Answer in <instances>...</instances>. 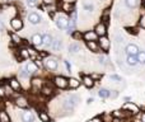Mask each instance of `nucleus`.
<instances>
[{
    "label": "nucleus",
    "instance_id": "39448f33",
    "mask_svg": "<svg viewBox=\"0 0 145 122\" xmlns=\"http://www.w3.org/2000/svg\"><path fill=\"white\" fill-rule=\"evenodd\" d=\"M98 43H99L101 50L105 51V52H107V51L111 48V41L108 40L107 36H103V37L98 38Z\"/></svg>",
    "mask_w": 145,
    "mask_h": 122
},
{
    "label": "nucleus",
    "instance_id": "c756f323",
    "mask_svg": "<svg viewBox=\"0 0 145 122\" xmlns=\"http://www.w3.org/2000/svg\"><path fill=\"white\" fill-rule=\"evenodd\" d=\"M136 57H138L139 64L145 65V51L140 50V51H139V53H138V55H136Z\"/></svg>",
    "mask_w": 145,
    "mask_h": 122
},
{
    "label": "nucleus",
    "instance_id": "37998d69",
    "mask_svg": "<svg viewBox=\"0 0 145 122\" xmlns=\"http://www.w3.org/2000/svg\"><path fill=\"white\" fill-rule=\"evenodd\" d=\"M64 10H65V12H74V9H71V5L68 4V3L64 4Z\"/></svg>",
    "mask_w": 145,
    "mask_h": 122
},
{
    "label": "nucleus",
    "instance_id": "aec40b11",
    "mask_svg": "<svg viewBox=\"0 0 145 122\" xmlns=\"http://www.w3.org/2000/svg\"><path fill=\"white\" fill-rule=\"evenodd\" d=\"M126 64H127L129 66H131V67L136 66V65L139 64V61H138V57H136V56H131V55H127V56H126Z\"/></svg>",
    "mask_w": 145,
    "mask_h": 122
},
{
    "label": "nucleus",
    "instance_id": "c9c22d12",
    "mask_svg": "<svg viewBox=\"0 0 145 122\" xmlns=\"http://www.w3.org/2000/svg\"><path fill=\"white\" fill-rule=\"evenodd\" d=\"M110 79L112 80V82H116V83L122 82V78H121L120 75H117V74H112V75H110Z\"/></svg>",
    "mask_w": 145,
    "mask_h": 122
},
{
    "label": "nucleus",
    "instance_id": "ea45409f",
    "mask_svg": "<svg viewBox=\"0 0 145 122\" xmlns=\"http://www.w3.org/2000/svg\"><path fill=\"white\" fill-rule=\"evenodd\" d=\"M38 4V0H27V5L29 8H33Z\"/></svg>",
    "mask_w": 145,
    "mask_h": 122
},
{
    "label": "nucleus",
    "instance_id": "393cba45",
    "mask_svg": "<svg viewBox=\"0 0 145 122\" xmlns=\"http://www.w3.org/2000/svg\"><path fill=\"white\" fill-rule=\"evenodd\" d=\"M38 117H40L41 122H51L50 115H48L47 112H45V111H41V112L38 113Z\"/></svg>",
    "mask_w": 145,
    "mask_h": 122
},
{
    "label": "nucleus",
    "instance_id": "7ed1b4c3",
    "mask_svg": "<svg viewBox=\"0 0 145 122\" xmlns=\"http://www.w3.org/2000/svg\"><path fill=\"white\" fill-rule=\"evenodd\" d=\"M122 110L127 111L130 115H134V116L140 113V108H139V106H136L135 103H133V102H126L125 104L122 106Z\"/></svg>",
    "mask_w": 145,
    "mask_h": 122
},
{
    "label": "nucleus",
    "instance_id": "e433bc0d",
    "mask_svg": "<svg viewBox=\"0 0 145 122\" xmlns=\"http://www.w3.org/2000/svg\"><path fill=\"white\" fill-rule=\"evenodd\" d=\"M84 9L87 10V12L92 13L93 10H94V5H93V4H90V3H84Z\"/></svg>",
    "mask_w": 145,
    "mask_h": 122
},
{
    "label": "nucleus",
    "instance_id": "c03bdc74",
    "mask_svg": "<svg viewBox=\"0 0 145 122\" xmlns=\"http://www.w3.org/2000/svg\"><path fill=\"white\" fill-rule=\"evenodd\" d=\"M7 95V92H5V87H1L0 85V98H4Z\"/></svg>",
    "mask_w": 145,
    "mask_h": 122
},
{
    "label": "nucleus",
    "instance_id": "6ab92c4d",
    "mask_svg": "<svg viewBox=\"0 0 145 122\" xmlns=\"http://www.w3.org/2000/svg\"><path fill=\"white\" fill-rule=\"evenodd\" d=\"M41 94H42L43 97H51V95L54 94L52 87H50V85H45V87H42V89H41Z\"/></svg>",
    "mask_w": 145,
    "mask_h": 122
},
{
    "label": "nucleus",
    "instance_id": "a18cd8bd",
    "mask_svg": "<svg viewBox=\"0 0 145 122\" xmlns=\"http://www.w3.org/2000/svg\"><path fill=\"white\" fill-rule=\"evenodd\" d=\"M5 92H7V95H12L14 89H13L12 87H5Z\"/></svg>",
    "mask_w": 145,
    "mask_h": 122
},
{
    "label": "nucleus",
    "instance_id": "c85d7f7f",
    "mask_svg": "<svg viewBox=\"0 0 145 122\" xmlns=\"http://www.w3.org/2000/svg\"><path fill=\"white\" fill-rule=\"evenodd\" d=\"M32 87L35 88V89H42V80L38 79V78H33L32 79Z\"/></svg>",
    "mask_w": 145,
    "mask_h": 122
},
{
    "label": "nucleus",
    "instance_id": "bb28decb",
    "mask_svg": "<svg viewBox=\"0 0 145 122\" xmlns=\"http://www.w3.org/2000/svg\"><path fill=\"white\" fill-rule=\"evenodd\" d=\"M80 50H82V47H80L79 43H71L69 46V52L70 53H78Z\"/></svg>",
    "mask_w": 145,
    "mask_h": 122
},
{
    "label": "nucleus",
    "instance_id": "3c124183",
    "mask_svg": "<svg viewBox=\"0 0 145 122\" xmlns=\"http://www.w3.org/2000/svg\"><path fill=\"white\" fill-rule=\"evenodd\" d=\"M87 103H88V104H90V103H93V98H89V99L87 100Z\"/></svg>",
    "mask_w": 145,
    "mask_h": 122
},
{
    "label": "nucleus",
    "instance_id": "9d476101",
    "mask_svg": "<svg viewBox=\"0 0 145 122\" xmlns=\"http://www.w3.org/2000/svg\"><path fill=\"white\" fill-rule=\"evenodd\" d=\"M83 38H84L85 42H89V41H98V35L94 32V29L93 31H87V32L83 35Z\"/></svg>",
    "mask_w": 145,
    "mask_h": 122
},
{
    "label": "nucleus",
    "instance_id": "603ef678",
    "mask_svg": "<svg viewBox=\"0 0 145 122\" xmlns=\"http://www.w3.org/2000/svg\"><path fill=\"white\" fill-rule=\"evenodd\" d=\"M123 99H125V102H129V100H130L131 98H130V97H125V98H123Z\"/></svg>",
    "mask_w": 145,
    "mask_h": 122
},
{
    "label": "nucleus",
    "instance_id": "2f4dec72",
    "mask_svg": "<svg viewBox=\"0 0 145 122\" xmlns=\"http://www.w3.org/2000/svg\"><path fill=\"white\" fill-rule=\"evenodd\" d=\"M25 67H27L28 72H29V74H31V75H32V74H33V72L38 71V67H37V66H36V64H35V62H32V64H28V65H27V66H25Z\"/></svg>",
    "mask_w": 145,
    "mask_h": 122
},
{
    "label": "nucleus",
    "instance_id": "f8f14e48",
    "mask_svg": "<svg viewBox=\"0 0 145 122\" xmlns=\"http://www.w3.org/2000/svg\"><path fill=\"white\" fill-rule=\"evenodd\" d=\"M10 24H12V28H13L14 31H20V29L23 28V22H22V19H20V18H18V17L13 18L12 22H10Z\"/></svg>",
    "mask_w": 145,
    "mask_h": 122
},
{
    "label": "nucleus",
    "instance_id": "f3484780",
    "mask_svg": "<svg viewBox=\"0 0 145 122\" xmlns=\"http://www.w3.org/2000/svg\"><path fill=\"white\" fill-rule=\"evenodd\" d=\"M32 43L35 46H41L43 45V36L40 35V33H36V35L32 36Z\"/></svg>",
    "mask_w": 145,
    "mask_h": 122
},
{
    "label": "nucleus",
    "instance_id": "dca6fc26",
    "mask_svg": "<svg viewBox=\"0 0 145 122\" xmlns=\"http://www.w3.org/2000/svg\"><path fill=\"white\" fill-rule=\"evenodd\" d=\"M22 121L23 122H35V116L31 111H25L22 113Z\"/></svg>",
    "mask_w": 145,
    "mask_h": 122
},
{
    "label": "nucleus",
    "instance_id": "20e7f679",
    "mask_svg": "<svg viewBox=\"0 0 145 122\" xmlns=\"http://www.w3.org/2000/svg\"><path fill=\"white\" fill-rule=\"evenodd\" d=\"M54 84H55L59 89H65V88L69 87V79H66L65 76L59 75V76H55V79H54Z\"/></svg>",
    "mask_w": 145,
    "mask_h": 122
},
{
    "label": "nucleus",
    "instance_id": "49530a36",
    "mask_svg": "<svg viewBox=\"0 0 145 122\" xmlns=\"http://www.w3.org/2000/svg\"><path fill=\"white\" fill-rule=\"evenodd\" d=\"M43 4L45 5H54L55 4V0H43Z\"/></svg>",
    "mask_w": 145,
    "mask_h": 122
},
{
    "label": "nucleus",
    "instance_id": "ddd939ff",
    "mask_svg": "<svg viewBox=\"0 0 145 122\" xmlns=\"http://www.w3.org/2000/svg\"><path fill=\"white\" fill-rule=\"evenodd\" d=\"M28 22L31 23V24H38V23L41 22V17L40 14H37V13L32 12L28 14Z\"/></svg>",
    "mask_w": 145,
    "mask_h": 122
},
{
    "label": "nucleus",
    "instance_id": "7c9ffc66",
    "mask_svg": "<svg viewBox=\"0 0 145 122\" xmlns=\"http://www.w3.org/2000/svg\"><path fill=\"white\" fill-rule=\"evenodd\" d=\"M10 40H12V42L14 43V45H20V43H22L20 37L18 35H15V33H12V35H10Z\"/></svg>",
    "mask_w": 145,
    "mask_h": 122
},
{
    "label": "nucleus",
    "instance_id": "f257e3e1",
    "mask_svg": "<svg viewBox=\"0 0 145 122\" xmlns=\"http://www.w3.org/2000/svg\"><path fill=\"white\" fill-rule=\"evenodd\" d=\"M80 102V98L78 95H69L65 100H64L63 106H64V110L66 111H72Z\"/></svg>",
    "mask_w": 145,
    "mask_h": 122
},
{
    "label": "nucleus",
    "instance_id": "f03ea898",
    "mask_svg": "<svg viewBox=\"0 0 145 122\" xmlns=\"http://www.w3.org/2000/svg\"><path fill=\"white\" fill-rule=\"evenodd\" d=\"M69 22H70V18H68L65 14H57V17L55 18V23L60 29H66L69 27Z\"/></svg>",
    "mask_w": 145,
    "mask_h": 122
},
{
    "label": "nucleus",
    "instance_id": "b1692460",
    "mask_svg": "<svg viewBox=\"0 0 145 122\" xmlns=\"http://www.w3.org/2000/svg\"><path fill=\"white\" fill-rule=\"evenodd\" d=\"M80 80H78L76 78H70L69 79V88L70 89H76V88H79L80 87Z\"/></svg>",
    "mask_w": 145,
    "mask_h": 122
},
{
    "label": "nucleus",
    "instance_id": "864d4df0",
    "mask_svg": "<svg viewBox=\"0 0 145 122\" xmlns=\"http://www.w3.org/2000/svg\"><path fill=\"white\" fill-rule=\"evenodd\" d=\"M143 7H144V9H145V0L143 1Z\"/></svg>",
    "mask_w": 145,
    "mask_h": 122
},
{
    "label": "nucleus",
    "instance_id": "412c9836",
    "mask_svg": "<svg viewBox=\"0 0 145 122\" xmlns=\"http://www.w3.org/2000/svg\"><path fill=\"white\" fill-rule=\"evenodd\" d=\"M54 42V37L50 35V33H45L43 35V45L47 46V47H51V45H52Z\"/></svg>",
    "mask_w": 145,
    "mask_h": 122
},
{
    "label": "nucleus",
    "instance_id": "423d86ee",
    "mask_svg": "<svg viewBox=\"0 0 145 122\" xmlns=\"http://www.w3.org/2000/svg\"><path fill=\"white\" fill-rule=\"evenodd\" d=\"M94 32L98 35V37H103V36L107 35V24L105 22L98 23L94 27Z\"/></svg>",
    "mask_w": 145,
    "mask_h": 122
},
{
    "label": "nucleus",
    "instance_id": "de8ad7c7",
    "mask_svg": "<svg viewBox=\"0 0 145 122\" xmlns=\"http://www.w3.org/2000/svg\"><path fill=\"white\" fill-rule=\"evenodd\" d=\"M64 64H65V66H66V69H68V71L70 72V71H71V65L69 64V61H64Z\"/></svg>",
    "mask_w": 145,
    "mask_h": 122
},
{
    "label": "nucleus",
    "instance_id": "1a4fd4ad",
    "mask_svg": "<svg viewBox=\"0 0 145 122\" xmlns=\"http://www.w3.org/2000/svg\"><path fill=\"white\" fill-rule=\"evenodd\" d=\"M82 83L84 84L85 88H93L95 84V80L92 78V75H84V76L82 78Z\"/></svg>",
    "mask_w": 145,
    "mask_h": 122
},
{
    "label": "nucleus",
    "instance_id": "8fccbe9b",
    "mask_svg": "<svg viewBox=\"0 0 145 122\" xmlns=\"http://www.w3.org/2000/svg\"><path fill=\"white\" fill-rule=\"evenodd\" d=\"M4 28H5V27H4V23L0 20V31H4Z\"/></svg>",
    "mask_w": 145,
    "mask_h": 122
},
{
    "label": "nucleus",
    "instance_id": "09e8293b",
    "mask_svg": "<svg viewBox=\"0 0 145 122\" xmlns=\"http://www.w3.org/2000/svg\"><path fill=\"white\" fill-rule=\"evenodd\" d=\"M35 64H36V66H37L38 69H41V67H42V64H41V61H40V60H36V61H35Z\"/></svg>",
    "mask_w": 145,
    "mask_h": 122
},
{
    "label": "nucleus",
    "instance_id": "4468645a",
    "mask_svg": "<svg viewBox=\"0 0 145 122\" xmlns=\"http://www.w3.org/2000/svg\"><path fill=\"white\" fill-rule=\"evenodd\" d=\"M130 115V113L127 112V111H125V110H117V111H113L112 112V117L113 118H126L127 116Z\"/></svg>",
    "mask_w": 145,
    "mask_h": 122
},
{
    "label": "nucleus",
    "instance_id": "0eeeda50",
    "mask_svg": "<svg viewBox=\"0 0 145 122\" xmlns=\"http://www.w3.org/2000/svg\"><path fill=\"white\" fill-rule=\"evenodd\" d=\"M139 51H140V48H139V46L135 45V43H129V45H126V47H125L126 55L136 56L139 53Z\"/></svg>",
    "mask_w": 145,
    "mask_h": 122
},
{
    "label": "nucleus",
    "instance_id": "4be33fe9",
    "mask_svg": "<svg viewBox=\"0 0 145 122\" xmlns=\"http://www.w3.org/2000/svg\"><path fill=\"white\" fill-rule=\"evenodd\" d=\"M139 4H140V0H125V5L129 9H135L139 7Z\"/></svg>",
    "mask_w": 145,
    "mask_h": 122
},
{
    "label": "nucleus",
    "instance_id": "2eb2a0df",
    "mask_svg": "<svg viewBox=\"0 0 145 122\" xmlns=\"http://www.w3.org/2000/svg\"><path fill=\"white\" fill-rule=\"evenodd\" d=\"M87 47L89 48L92 52H99L101 51V47H99L98 41H89V42H87Z\"/></svg>",
    "mask_w": 145,
    "mask_h": 122
},
{
    "label": "nucleus",
    "instance_id": "5701e85b",
    "mask_svg": "<svg viewBox=\"0 0 145 122\" xmlns=\"http://www.w3.org/2000/svg\"><path fill=\"white\" fill-rule=\"evenodd\" d=\"M110 93H111V90L107 89V88H101V89L98 90V95H99L102 99H107V98H110Z\"/></svg>",
    "mask_w": 145,
    "mask_h": 122
},
{
    "label": "nucleus",
    "instance_id": "72a5a7b5",
    "mask_svg": "<svg viewBox=\"0 0 145 122\" xmlns=\"http://www.w3.org/2000/svg\"><path fill=\"white\" fill-rule=\"evenodd\" d=\"M19 55H20V59H28L31 56L28 48H22V50L19 51Z\"/></svg>",
    "mask_w": 145,
    "mask_h": 122
},
{
    "label": "nucleus",
    "instance_id": "cd10ccee",
    "mask_svg": "<svg viewBox=\"0 0 145 122\" xmlns=\"http://www.w3.org/2000/svg\"><path fill=\"white\" fill-rule=\"evenodd\" d=\"M0 122H12L9 115L4 110H0Z\"/></svg>",
    "mask_w": 145,
    "mask_h": 122
},
{
    "label": "nucleus",
    "instance_id": "473e14b6",
    "mask_svg": "<svg viewBox=\"0 0 145 122\" xmlns=\"http://www.w3.org/2000/svg\"><path fill=\"white\" fill-rule=\"evenodd\" d=\"M29 75H31V74L28 72L27 67H23V69L19 70V76L23 78V79H27V78H29Z\"/></svg>",
    "mask_w": 145,
    "mask_h": 122
},
{
    "label": "nucleus",
    "instance_id": "a211bd4d",
    "mask_svg": "<svg viewBox=\"0 0 145 122\" xmlns=\"http://www.w3.org/2000/svg\"><path fill=\"white\" fill-rule=\"evenodd\" d=\"M9 84H10V87L14 89V92H20V90H22V85H20V83L18 82V79H15V78L10 79Z\"/></svg>",
    "mask_w": 145,
    "mask_h": 122
},
{
    "label": "nucleus",
    "instance_id": "79ce46f5",
    "mask_svg": "<svg viewBox=\"0 0 145 122\" xmlns=\"http://www.w3.org/2000/svg\"><path fill=\"white\" fill-rule=\"evenodd\" d=\"M118 97V90H111L110 93V98L111 99H115V98Z\"/></svg>",
    "mask_w": 145,
    "mask_h": 122
},
{
    "label": "nucleus",
    "instance_id": "a878e982",
    "mask_svg": "<svg viewBox=\"0 0 145 122\" xmlns=\"http://www.w3.org/2000/svg\"><path fill=\"white\" fill-rule=\"evenodd\" d=\"M61 46H63V43H61V40H59V38H55L52 42V45H51V48H52L54 51H60Z\"/></svg>",
    "mask_w": 145,
    "mask_h": 122
},
{
    "label": "nucleus",
    "instance_id": "4c0bfd02",
    "mask_svg": "<svg viewBox=\"0 0 145 122\" xmlns=\"http://www.w3.org/2000/svg\"><path fill=\"white\" fill-rule=\"evenodd\" d=\"M138 116V118L135 120V122H145V112H140Z\"/></svg>",
    "mask_w": 145,
    "mask_h": 122
},
{
    "label": "nucleus",
    "instance_id": "f704fd0d",
    "mask_svg": "<svg viewBox=\"0 0 145 122\" xmlns=\"http://www.w3.org/2000/svg\"><path fill=\"white\" fill-rule=\"evenodd\" d=\"M98 62H99L101 65H103V66H106V65L108 64V59L106 57L105 55H101L99 57H98Z\"/></svg>",
    "mask_w": 145,
    "mask_h": 122
},
{
    "label": "nucleus",
    "instance_id": "6e6552de",
    "mask_svg": "<svg viewBox=\"0 0 145 122\" xmlns=\"http://www.w3.org/2000/svg\"><path fill=\"white\" fill-rule=\"evenodd\" d=\"M45 66H46V69H48V70H51V71H55L56 69H57V60L56 59H54V57H47V59H45Z\"/></svg>",
    "mask_w": 145,
    "mask_h": 122
},
{
    "label": "nucleus",
    "instance_id": "9b49d317",
    "mask_svg": "<svg viewBox=\"0 0 145 122\" xmlns=\"http://www.w3.org/2000/svg\"><path fill=\"white\" fill-rule=\"evenodd\" d=\"M15 104L19 108H28V100H27V98L23 97V95H18V97L15 98Z\"/></svg>",
    "mask_w": 145,
    "mask_h": 122
},
{
    "label": "nucleus",
    "instance_id": "58836bf2",
    "mask_svg": "<svg viewBox=\"0 0 145 122\" xmlns=\"http://www.w3.org/2000/svg\"><path fill=\"white\" fill-rule=\"evenodd\" d=\"M139 25H140L143 29H145V14H143L139 18Z\"/></svg>",
    "mask_w": 145,
    "mask_h": 122
},
{
    "label": "nucleus",
    "instance_id": "a19ab883",
    "mask_svg": "<svg viewBox=\"0 0 145 122\" xmlns=\"http://www.w3.org/2000/svg\"><path fill=\"white\" fill-rule=\"evenodd\" d=\"M87 122H103V118L101 116H97V117H93L90 120H88Z\"/></svg>",
    "mask_w": 145,
    "mask_h": 122
}]
</instances>
